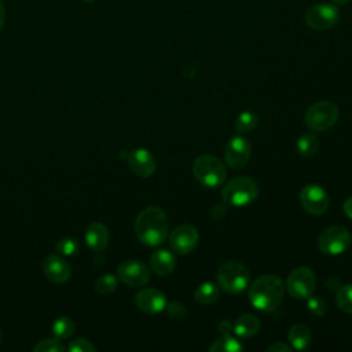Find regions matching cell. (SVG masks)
I'll use <instances>...</instances> for the list:
<instances>
[{
    "label": "cell",
    "instance_id": "25",
    "mask_svg": "<svg viewBox=\"0 0 352 352\" xmlns=\"http://www.w3.org/2000/svg\"><path fill=\"white\" fill-rule=\"evenodd\" d=\"M257 122H258V118L254 113L243 111L235 118L234 126L239 133H249L257 126Z\"/></svg>",
    "mask_w": 352,
    "mask_h": 352
},
{
    "label": "cell",
    "instance_id": "7",
    "mask_svg": "<svg viewBox=\"0 0 352 352\" xmlns=\"http://www.w3.org/2000/svg\"><path fill=\"white\" fill-rule=\"evenodd\" d=\"M340 21V10L334 3H316L305 12V22L311 29L329 30Z\"/></svg>",
    "mask_w": 352,
    "mask_h": 352
},
{
    "label": "cell",
    "instance_id": "4",
    "mask_svg": "<svg viewBox=\"0 0 352 352\" xmlns=\"http://www.w3.org/2000/svg\"><path fill=\"white\" fill-rule=\"evenodd\" d=\"M221 195L232 206H245L257 198L258 186L250 177H234L226 183Z\"/></svg>",
    "mask_w": 352,
    "mask_h": 352
},
{
    "label": "cell",
    "instance_id": "29",
    "mask_svg": "<svg viewBox=\"0 0 352 352\" xmlns=\"http://www.w3.org/2000/svg\"><path fill=\"white\" fill-rule=\"evenodd\" d=\"M78 242L73 238H62L55 245V250L62 256H74L78 252Z\"/></svg>",
    "mask_w": 352,
    "mask_h": 352
},
{
    "label": "cell",
    "instance_id": "35",
    "mask_svg": "<svg viewBox=\"0 0 352 352\" xmlns=\"http://www.w3.org/2000/svg\"><path fill=\"white\" fill-rule=\"evenodd\" d=\"M344 212H345V214L349 219H352V197L345 199V202H344Z\"/></svg>",
    "mask_w": 352,
    "mask_h": 352
},
{
    "label": "cell",
    "instance_id": "37",
    "mask_svg": "<svg viewBox=\"0 0 352 352\" xmlns=\"http://www.w3.org/2000/svg\"><path fill=\"white\" fill-rule=\"evenodd\" d=\"M349 0H333V3L334 4H338V6H341V4H346Z\"/></svg>",
    "mask_w": 352,
    "mask_h": 352
},
{
    "label": "cell",
    "instance_id": "36",
    "mask_svg": "<svg viewBox=\"0 0 352 352\" xmlns=\"http://www.w3.org/2000/svg\"><path fill=\"white\" fill-rule=\"evenodd\" d=\"M4 21H6V8H4L3 1L0 0V30H1L3 25H4Z\"/></svg>",
    "mask_w": 352,
    "mask_h": 352
},
{
    "label": "cell",
    "instance_id": "11",
    "mask_svg": "<svg viewBox=\"0 0 352 352\" xmlns=\"http://www.w3.org/2000/svg\"><path fill=\"white\" fill-rule=\"evenodd\" d=\"M117 275L121 279V282L131 287L144 286L150 279L147 265L138 260L122 261L117 268Z\"/></svg>",
    "mask_w": 352,
    "mask_h": 352
},
{
    "label": "cell",
    "instance_id": "32",
    "mask_svg": "<svg viewBox=\"0 0 352 352\" xmlns=\"http://www.w3.org/2000/svg\"><path fill=\"white\" fill-rule=\"evenodd\" d=\"M67 349L70 352H95L96 348L88 341V340H84V338H78V340H74L69 344Z\"/></svg>",
    "mask_w": 352,
    "mask_h": 352
},
{
    "label": "cell",
    "instance_id": "21",
    "mask_svg": "<svg viewBox=\"0 0 352 352\" xmlns=\"http://www.w3.org/2000/svg\"><path fill=\"white\" fill-rule=\"evenodd\" d=\"M219 296H220L219 286H216L212 282L201 283L194 292V297L199 304H212L219 298Z\"/></svg>",
    "mask_w": 352,
    "mask_h": 352
},
{
    "label": "cell",
    "instance_id": "12",
    "mask_svg": "<svg viewBox=\"0 0 352 352\" xmlns=\"http://www.w3.org/2000/svg\"><path fill=\"white\" fill-rule=\"evenodd\" d=\"M199 235L192 226H179L169 235V245L177 254H188L198 245Z\"/></svg>",
    "mask_w": 352,
    "mask_h": 352
},
{
    "label": "cell",
    "instance_id": "22",
    "mask_svg": "<svg viewBox=\"0 0 352 352\" xmlns=\"http://www.w3.org/2000/svg\"><path fill=\"white\" fill-rule=\"evenodd\" d=\"M243 346L241 341H238L235 337H231L230 334H223L209 346L210 352H241Z\"/></svg>",
    "mask_w": 352,
    "mask_h": 352
},
{
    "label": "cell",
    "instance_id": "10",
    "mask_svg": "<svg viewBox=\"0 0 352 352\" xmlns=\"http://www.w3.org/2000/svg\"><path fill=\"white\" fill-rule=\"evenodd\" d=\"M300 202L308 213L319 216L327 210L330 199L319 184H307L300 192Z\"/></svg>",
    "mask_w": 352,
    "mask_h": 352
},
{
    "label": "cell",
    "instance_id": "15",
    "mask_svg": "<svg viewBox=\"0 0 352 352\" xmlns=\"http://www.w3.org/2000/svg\"><path fill=\"white\" fill-rule=\"evenodd\" d=\"M129 168L140 177H148L154 173L157 162L154 155L146 148H135L126 155Z\"/></svg>",
    "mask_w": 352,
    "mask_h": 352
},
{
    "label": "cell",
    "instance_id": "18",
    "mask_svg": "<svg viewBox=\"0 0 352 352\" xmlns=\"http://www.w3.org/2000/svg\"><path fill=\"white\" fill-rule=\"evenodd\" d=\"M175 264L176 261L173 254L165 249L155 250L150 256V265L157 275H161V276L169 275L175 270Z\"/></svg>",
    "mask_w": 352,
    "mask_h": 352
},
{
    "label": "cell",
    "instance_id": "9",
    "mask_svg": "<svg viewBox=\"0 0 352 352\" xmlns=\"http://www.w3.org/2000/svg\"><path fill=\"white\" fill-rule=\"evenodd\" d=\"M316 286L315 274L308 267H298L293 270L287 278V292L297 300L308 298Z\"/></svg>",
    "mask_w": 352,
    "mask_h": 352
},
{
    "label": "cell",
    "instance_id": "30",
    "mask_svg": "<svg viewBox=\"0 0 352 352\" xmlns=\"http://www.w3.org/2000/svg\"><path fill=\"white\" fill-rule=\"evenodd\" d=\"M307 308L315 316H322V315L326 314V302L319 296H312L311 294L308 297V301H307Z\"/></svg>",
    "mask_w": 352,
    "mask_h": 352
},
{
    "label": "cell",
    "instance_id": "13",
    "mask_svg": "<svg viewBox=\"0 0 352 352\" xmlns=\"http://www.w3.org/2000/svg\"><path fill=\"white\" fill-rule=\"evenodd\" d=\"M249 157H250V143L246 138L235 136L227 143L224 148L226 162L232 169L243 168L249 161Z\"/></svg>",
    "mask_w": 352,
    "mask_h": 352
},
{
    "label": "cell",
    "instance_id": "27",
    "mask_svg": "<svg viewBox=\"0 0 352 352\" xmlns=\"http://www.w3.org/2000/svg\"><path fill=\"white\" fill-rule=\"evenodd\" d=\"M95 287L100 294H110L117 287V278L111 274H103L96 279Z\"/></svg>",
    "mask_w": 352,
    "mask_h": 352
},
{
    "label": "cell",
    "instance_id": "33",
    "mask_svg": "<svg viewBox=\"0 0 352 352\" xmlns=\"http://www.w3.org/2000/svg\"><path fill=\"white\" fill-rule=\"evenodd\" d=\"M292 348L290 346H287L286 344H282V342H275V344H272V345H270V346H267V351L270 352H280V351H283V352H289Z\"/></svg>",
    "mask_w": 352,
    "mask_h": 352
},
{
    "label": "cell",
    "instance_id": "24",
    "mask_svg": "<svg viewBox=\"0 0 352 352\" xmlns=\"http://www.w3.org/2000/svg\"><path fill=\"white\" fill-rule=\"evenodd\" d=\"M74 322L67 316H60L52 323V333L59 340H66L74 333Z\"/></svg>",
    "mask_w": 352,
    "mask_h": 352
},
{
    "label": "cell",
    "instance_id": "6",
    "mask_svg": "<svg viewBox=\"0 0 352 352\" xmlns=\"http://www.w3.org/2000/svg\"><path fill=\"white\" fill-rule=\"evenodd\" d=\"M304 120L308 128L315 132L327 131L338 120V107L329 100H319L307 109Z\"/></svg>",
    "mask_w": 352,
    "mask_h": 352
},
{
    "label": "cell",
    "instance_id": "3",
    "mask_svg": "<svg viewBox=\"0 0 352 352\" xmlns=\"http://www.w3.org/2000/svg\"><path fill=\"white\" fill-rule=\"evenodd\" d=\"M192 173L197 180L208 188L219 187L227 176L224 164L212 154L199 155L192 164Z\"/></svg>",
    "mask_w": 352,
    "mask_h": 352
},
{
    "label": "cell",
    "instance_id": "14",
    "mask_svg": "<svg viewBox=\"0 0 352 352\" xmlns=\"http://www.w3.org/2000/svg\"><path fill=\"white\" fill-rule=\"evenodd\" d=\"M136 307L146 314H158L165 309L166 298L162 292L154 287H146L135 296Z\"/></svg>",
    "mask_w": 352,
    "mask_h": 352
},
{
    "label": "cell",
    "instance_id": "39",
    "mask_svg": "<svg viewBox=\"0 0 352 352\" xmlns=\"http://www.w3.org/2000/svg\"><path fill=\"white\" fill-rule=\"evenodd\" d=\"M0 341H1V334H0Z\"/></svg>",
    "mask_w": 352,
    "mask_h": 352
},
{
    "label": "cell",
    "instance_id": "28",
    "mask_svg": "<svg viewBox=\"0 0 352 352\" xmlns=\"http://www.w3.org/2000/svg\"><path fill=\"white\" fill-rule=\"evenodd\" d=\"M66 348L59 341V338H50V340H41L34 346V352H63Z\"/></svg>",
    "mask_w": 352,
    "mask_h": 352
},
{
    "label": "cell",
    "instance_id": "34",
    "mask_svg": "<svg viewBox=\"0 0 352 352\" xmlns=\"http://www.w3.org/2000/svg\"><path fill=\"white\" fill-rule=\"evenodd\" d=\"M217 329H219V331L221 333V334H230V330H232L231 329V324H230V322L228 320H221L220 323H219V326H217Z\"/></svg>",
    "mask_w": 352,
    "mask_h": 352
},
{
    "label": "cell",
    "instance_id": "23",
    "mask_svg": "<svg viewBox=\"0 0 352 352\" xmlns=\"http://www.w3.org/2000/svg\"><path fill=\"white\" fill-rule=\"evenodd\" d=\"M319 148V139L314 133H302L297 140V150L302 157H312Z\"/></svg>",
    "mask_w": 352,
    "mask_h": 352
},
{
    "label": "cell",
    "instance_id": "17",
    "mask_svg": "<svg viewBox=\"0 0 352 352\" xmlns=\"http://www.w3.org/2000/svg\"><path fill=\"white\" fill-rule=\"evenodd\" d=\"M85 242L92 252L100 253L109 243V230L104 224L95 221L91 223L85 230Z\"/></svg>",
    "mask_w": 352,
    "mask_h": 352
},
{
    "label": "cell",
    "instance_id": "26",
    "mask_svg": "<svg viewBox=\"0 0 352 352\" xmlns=\"http://www.w3.org/2000/svg\"><path fill=\"white\" fill-rule=\"evenodd\" d=\"M336 301L341 311L352 314V283L340 286L336 293Z\"/></svg>",
    "mask_w": 352,
    "mask_h": 352
},
{
    "label": "cell",
    "instance_id": "1",
    "mask_svg": "<svg viewBox=\"0 0 352 352\" xmlns=\"http://www.w3.org/2000/svg\"><path fill=\"white\" fill-rule=\"evenodd\" d=\"M169 231V223L165 212L158 206H147L135 220V234L138 239L147 246L161 245Z\"/></svg>",
    "mask_w": 352,
    "mask_h": 352
},
{
    "label": "cell",
    "instance_id": "31",
    "mask_svg": "<svg viewBox=\"0 0 352 352\" xmlns=\"http://www.w3.org/2000/svg\"><path fill=\"white\" fill-rule=\"evenodd\" d=\"M165 308H166L168 315H169L172 319L180 320V319H184V318L187 316V309H186V307L182 305L180 302L172 301V302H169Z\"/></svg>",
    "mask_w": 352,
    "mask_h": 352
},
{
    "label": "cell",
    "instance_id": "8",
    "mask_svg": "<svg viewBox=\"0 0 352 352\" xmlns=\"http://www.w3.org/2000/svg\"><path fill=\"white\" fill-rule=\"evenodd\" d=\"M351 241V234L345 227L331 226L320 232L318 238V245L323 253L337 256L344 253L349 248Z\"/></svg>",
    "mask_w": 352,
    "mask_h": 352
},
{
    "label": "cell",
    "instance_id": "20",
    "mask_svg": "<svg viewBox=\"0 0 352 352\" xmlns=\"http://www.w3.org/2000/svg\"><path fill=\"white\" fill-rule=\"evenodd\" d=\"M260 329V320L252 314L241 315L234 323V333L241 338H248L254 336Z\"/></svg>",
    "mask_w": 352,
    "mask_h": 352
},
{
    "label": "cell",
    "instance_id": "16",
    "mask_svg": "<svg viewBox=\"0 0 352 352\" xmlns=\"http://www.w3.org/2000/svg\"><path fill=\"white\" fill-rule=\"evenodd\" d=\"M43 271L47 279L54 283H65L72 276L69 263L58 254H50L43 261Z\"/></svg>",
    "mask_w": 352,
    "mask_h": 352
},
{
    "label": "cell",
    "instance_id": "19",
    "mask_svg": "<svg viewBox=\"0 0 352 352\" xmlns=\"http://www.w3.org/2000/svg\"><path fill=\"white\" fill-rule=\"evenodd\" d=\"M289 342L293 346V349L296 351H304L309 346L311 341H312V334L311 330L302 324V323H297L294 326L290 327L289 330Z\"/></svg>",
    "mask_w": 352,
    "mask_h": 352
},
{
    "label": "cell",
    "instance_id": "5",
    "mask_svg": "<svg viewBox=\"0 0 352 352\" xmlns=\"http://www.w3.org/2000/svg\"><path fill=\"white\" fill-rule=\"evenodd\" d=\"M249 270L239 261H226L217 270L219 286L227 293H239L249 283Z\"/></svg>",
    "mask_w": 352,
    "mask_h": 352
},
{
    "label": "cell",
    "instance_id": "38",
    "mask_svg": "<svg viewBox=\"0 0 352 352\" xmlns=\"http://www.w3.org/2000/svg\"><path fill=\"white\" fill-rule=\"evenodd\" d=\"M84 1H88V3H91V1H95V0H84Z\"/></svg>",
    "mask_w": 352,
    "mask_h": 352
},
{
    "label": "cell",
    "instance_id": "2",
    "mask_svg": "<svg viewBox=\"0 0 352 352\" xmlns=\"http://www.w3.org/2000/svg\"><path fill=\"white\" fill-rule=\"evenodd\" d=\"M285 286L280 278L275 275H263L257 278L249 289V300L260 311H274L282 301Z\"/></svg>",
    "mask_w": 352,
    "mask_h": 352
}]
</instances>
